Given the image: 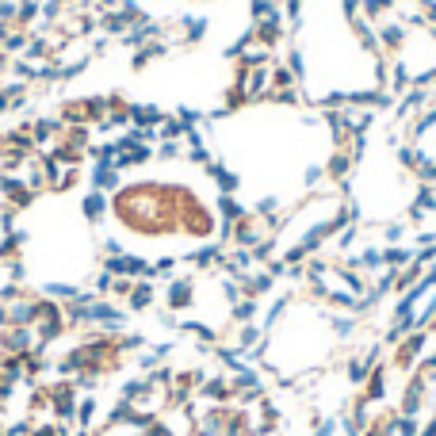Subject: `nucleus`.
Listing matches in <instances>:
<instances>
[{"label": "nucleus", "mask_w": 436, "mask_h": 436, "mask_svg": "<svg viewBox=\"0 0 436 436\" xmlns=\"http://www.w3.org/2000/svg\"><path fill=\"white\" fill-rule=\"evenodd\" d=\"M165 302H168V310H188L195 302V280L192 276H180V280H173L168 283V295H165Z\"/></svg>", "instance_id": "f257e3e1"}, {"label": "nucleus", "mask_w": 436, "mask_h": 436, "mask_svg": "<svg viewBox=\"0 0 436 436\" xmlns=\"http://www.w3.org/2000/svg\"><path fill=\"white\" fill-rule=\"evenodd\" d=\"M199 394H203L211 406H226V402H230V398H234L230 375H214V379H203V383H199Z\"/></svg>", "instance_id": "f03ea898"}, {"label": "nucleus", "mask_w": 436, "mask_h": 436, "mask_svg": "<svg viewBox=\"0 0 436 436\" xmlns=\"http://www.w3.org/2000/svg\"><path fill=\"white\" fill-rule=\"evenodd\" d=\"M88 184H92V192H119V168L115 165H96L92 168V176H88Z\"/></svg>", "instance_id": "7ed1b4c3"}, {"label": "nucleus", "mask_w": 436, "mask_h": 436, "mask_svg": "<svg viewBox=\"0 0 436 436\" xmlns=\"http://www.w3.org/2000/svg\"><path fill=\"white\" fill-rule=\"evenodd\" d=\"M154 299H157L154 280H134V291H130L127 306H130V310H149V306H154Z\"/></svg>", "instance_id": "20e7f679"}, {"label": "nucleus", "mask_w": 436, "mask_h": 436, "mask_svg": "<svg viewBox=\"0 0 436 436\" xmlns=\"http://www.w3.org/2000/svg\"><path fill=\"white\" fill-rule=\"evenodd\" d=\"M96 413H100V406H96V394H84L81 402H77V429L92 432V421H96Z\"/></svg>", "instance_id": "39448f33"}, {"label": "nucleus", "mask_w": 436, "mask_h": 436, "mask_svg": "<svg viewBox=\"0 0 436 436\" xmlns=\"http://www.w3.org/2000/svg\"><path fill=\"white\" fill-rule=\"evenodd\" d=\"M81 211H84V218H88V222H100V218L108 214V199H103V192H88V195H84Z\"/></svg>", "instance_id": "423d86ee"}, {"label": "nucleus", "mask_w": 436, "mask_h": 436, "mask_svg": "<svg viewBox=\"0 0 436 436\" xmlns=\"http://www.w3.org/2000/svg\"><path fill=\"white\" fill-rule=\"evenodd\" d=\"M333 432H337V421H321L314 429V436H333Z\"/></svg>", "instance_id": "0eeeda50"}, {"label": "nucleus", "mask_w": 436, "mask_h": 436, "mask_svg": "<svg viewBox=\"0 0 436 436\" xmlns=\"http://www.w3.org/2000/svg\"><path fill=\"white\" fill-rule=\"evenodd\" d=\"M4 432H8V425H0V436H4Z\"/></svg>", "instance_id": "6e6552de"}]
</instances>
